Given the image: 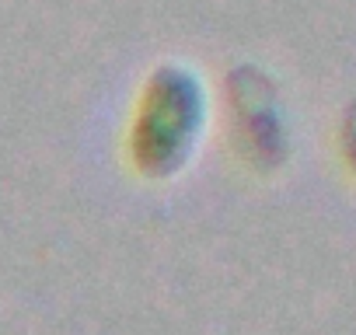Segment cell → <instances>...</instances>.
<instances>
[{
	"label": "cell",
	"instance_id": "1",
	"mask_svg": "<svg viewBox=\"0 0 356 335\" xmlns=\"http://www.w3.org/2000/svg\"><path fill=\"white\" fill-rule=\"evenodd\" d=\"M210 112V84L193 63H157L140 84L126 126V157L133 172L150 182L178 179L207 143Z\"/></svg>",
	"mask_w": 356,
	"mask_h": 335
},
{
	"label": "cell",
	"instance_id": "2",
	"mask_svg": "<svg viewBox=\"0 0 356 335\" xmlns=\"http://www.w3.org/2000/svg\"><path fill=\"white\" fill-rule=\"evenodd\" d=\"M227 112H231V136L245 164H252L255 172H273L286 161L290 126L269 74L248 63L238 67L227 77Z\"/></svg>",
	"mask_w": 356,
	"mask_h": 335
},
{
	"label": "cell",
	"instance_id": "3",
	"mask_svg": "<svg viewBox=\"0 0 356 335\" xmlns=\"http://www.w3.org/2000/svg\"><path fill=\"white\" fill-rule=\"evenodd\" d=\"M339 143H342V154H346V164L356 172V101L346 108L342 115V126H339Z\"/></svg>",
	"mask_w": 356,
	"mask_h": 335
}]
</instances>
